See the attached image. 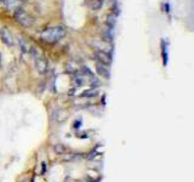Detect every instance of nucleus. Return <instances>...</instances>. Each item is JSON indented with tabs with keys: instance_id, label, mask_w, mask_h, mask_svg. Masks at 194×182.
Wrapping results in <instances>:
<instances>
[{
	"instance_id": "4468645a",
	"label": "nucleus",
	"mask_w": 194,
	"mask_h": 182,
	"mask_svg": "<svg viewBox=\"0 0 194 182\" xmlns=\"http://www.w3.org/2000/svg\"><path fill=\"white\" fill-rule=\"evenodd\" d=\"M55 152L58 153V154H62V153L66 152V147H64L63 145H56L55 146Z\"/></svg>"
},
{
	"instance_id": "6e6552de",
	"label": "nucleus",
	"mask_w": 194,
	"mask_h": 182,
	"mask_svg": "<svg viewBox=\"0 0 194 182\" xmlns=\"http://www.w3.org/2000/svg\"><path fill=\"white\" fill-rule=\"evenodd\" d=\"M97 95H98V89L91 87L89 90H85L84 92L82 94V97H84V98H92V97H96Z\"/></svg>"
},
{
	"instance_id": "423d86ee",
	"label": "nucleus",
	"mask_w": 194,
	"mask_h": 182,
	"mask_svg": "<svg viewBox=\"0 0 194 182\" xmlns=\"http://www.w3.org/2000/svg\"><path fill=\"white\" fill-rule=\"evenodd\" d=\"M96 72L97 74L103 78V79H109L110 78V72H109V68H108V66L106 64H102L100 62H97L96 63Z\"/></svg>"
},
{
	"instance_id": "dca6fc26",
	"label": "nucleus",
	"mask_w": 194,
	"mask_h": 182,
	"mask_svg": "<svg viewBox=\"0 0 194 182\" xmlns=\"http://www.w3.org/2000/svg\"><path fill=\"white\" fill-rule=\"evenodd\" d=\"M163 7H164V11L165 12H170V5H169V3H165L163 5Z\"/></svg>"
},
{
	"instance_id": "9d476101",
	"label": "nucleus",
	"mask_w": 194,
	"mask_h": 182,
	"mask_svg": "<svg viewBox=\"0 0 194 182\" xmlns=\"http://www.w3.org/2000/svg\"><path fill=\"white\" fill-rule=\"evenodd\" d=\"M115 23H117V15L115 13H110L107 16V18H106V24H107V27L108 28H114L115 27Z\"/></svg>"
},
{
	"instance_id": "a211bd4d",
	"label": "nucleus",
	"mask_w": 194,
	"mask_h": 182,
	"mask_svg": "<svg viewBox=\"0 0 194 182\" xmlns=\"http://www.w3.org/2000/svg\"><path fill=\"white\" fill-rule=\"evenodd\" d=\"M0 66H1V55H0Z\"/></svg>"
},
{
	"instance_id": "ddd939ff",
	"label": "nucleus",
	"mask_w": 194,
	"mask_h": 182,
	"mask_svg": "<svg viewBox=\"0 0 194 182\" xmlns=\"http://www.w3.org/2000/svg\"><path fill=\"white\" fill-rule=\"evenodd\" d=\"M6 3L10 9H17V5L20 4L18 0H6Z\"/></svg>"
},
{
	"instance_id": "f257e3e1",
	"label": "nucleus",
	"mask_w": 194,
	"mask_h": 182,
	"mask_svg": "<svg viewBox=\"0 0 194 182\" xmlns=\"http://www.w3.org/2000/svg\"><path fill=\"white\" fill-rule=\"evenodd\" d=\"M67 34V30L63 26H55V27H50L44 29L40 33V38H41L45 43L49 44H53L57 43L61 39H63Z\"/></svg>"
},
{
	"instance_id": "f8f14e48",
	"label": "nucleus",
	"mask_w": 194,
	"mask_h": 182,
	"mask_svg": "<svg viewBox=\"0 0 194 182\" xmlns=\"http://www.w3.org/2000/svg\"><path fill=\"white\" fill-rule=\"evenodd\" d=\"M102 5H103V0H92V1L90 3V7L93 11L100 10L102 7Z\"/></svg>"
},
{
	"instance_id": "f03ea898",
	"label": "nucleus",
	"mask_w": 194,
	"mask_h": 182,
	"mask_svg": "<svg viewBox=\"0 0 194 182\" xmlns=\"http://www.w3.org/2000/svg\"><path fill=\"white\" fill-rule=\"evenodd\" d=\"M13 17L16 20V22L20 23L21 26L23 27H32L34 24V18L32 17V16L24 11L22 7H17V9H15L13 11Z\"/></svg>"
},
{
	"instance_id": "0eeeda50",
	"label": "nucleus",
	"mask_w": 194,
	"mask_h": 182,
	"mask_svg": "<svg viewBox=\"0 0 194 182\" xmlns=\"http://www.w3.org/2000/svg\"><path fill=\"white\" fill-rule=\"evenodd\" d=\"M160 46H161V57H163V64L164 67L167 66L169 62V50H167V43L163 39L160 41Z\"/></svg>"
},
{
	"instance_id": "39448f33",
	"label": "nucleus",
	"mask_w": 194,
	"mask_h": 182,
	"mask_svg": "<svg viewBox=\"0 0 194 182\" xmlns=\"http://www.w3.org/2000/svg\"><path fill=\"white\" fill-rule=\"evenodd\" d=\"M95 57H96L97 62H100V63H102V64L109 66V64L112 63V56L108 55L107 52H104V51L97 50V51L95 52Z\"/></svg>"
},
{
	"instance_id": "9b49d317",
	"label": "nucleus",
	"mask_w": 194,
	"mask_h": 182,
	"mask_svg": "<svg viewBox=\"0 0 194 182\" xmlns=\"http://www.w3.org/2000/svg\"><path fill=\"white\" fill-rule=\"evenodd\" d=\"M103 40L104 41H108V43H110V41L113 40V29L112 28H106L103 32Z\"/></svg>"
},
{
	"instance_id": "1a4fd4ad",
	"label": "nucleus",
	"mask_w": 194,
	"mask_h": 182,
	"mask_svg": "<svg viewBox=\"0 0 194 182\" xmlns=\"http://www.w3.org/2000/svg\"><path fill=\"white\" fill-rule=\"evenodd\" d=\"M18 45H20V49L23 54H27L30 51V47H29V44L26 41V39H23L22 37L18 38Z\"/></svg>"
},
{
	"instance_id": "2eb2a0df",
	"label": "nucleus",
	"mask_w": 194,
	"mask_h": 182,
	"mask_svg": "<svg viewBox=\"0 0 194 182\" xmlns=\"http://www.w3.org/2000/svg\"><path fill=\"white\" fill-rule=\"evenodd\" d=\"M82 124H83L82 119L75 120V121H74V124H73V128H74V129H80V128H82Z\"/></svg>"
},
{
	"instance_id": "20e7f679",
	"label": "nucleus",
	"mask_w": 194,
	"mask_h": 182,
	"mask_svg": "<svg viewBox=\"0 0 194 182\" xmlns=\"http://www.w3.org/2000/svg\"><path fill=\"white\" fill-rule=\"evenodd\" d=\"M0 39H1V41L6 45V46H13L15 45V39H13V35L12 33L7 29V28H1L0 29Z\"/></svg>"
},
{
	"instance_id": "7ed1b4c3",
	"label": "nucleus",
	"mask_w": 194,
	"mask_h": 182,
	"mask_svg": "<svg viewBox=\"0 0 194 182\" xmlns=\"http://www.w3.org/2000/svg\"><path fill=\"white\" fill-rule=\"evenodd\" d=\"M30 52L33 54L34 56V67L37 69V72L39 74H44L47 72L49 69V63H47V60L43 55H40V52L37 51V49H30Z\"/></svg>"
},
{
	"instance_id": "f3484780",
	"label": "nucleus",
	"mask_w": 194,
	"mask_h": 182,
	"mask_svg": "<svg viewBox=\"0 0 194 182\" xmlns=\"http://www.w3.org/2000/svg\"><path fill=\"white\" fill-rule=\"evenodd\" d=\"M18 1H20V3H23V1H27V0H18Z\"/></svg>"
}]
</instances>
